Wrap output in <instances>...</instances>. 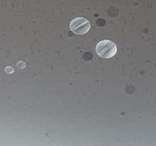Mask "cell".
<instances>
[{"instance_id": "obj_1", "label": "cell", "mask_w": 156, "mask_h": 146, "mask_svg": "<svg viewBox=\"0 0 156 146\" xmlns=\"http://www.w3.org/2000/svg\"><path fill=\"white\" fill-rule=\"evenodd\" d=\"M96 52L101 58H112L116 54L117 47L113 41H111L109 40H104L97 44Z\"/></svg>"}, {"instance_id": "obj_2", "label": "cell", "mask_w": 156, "mask_h": 146, "mask_svg": "<svg viewBox=\"0 0 156 146\" xmlns=\"http://www.w3.org/2000/svg\"><path fill=\"white\" fill-rule=\"evenodd\" d=\"M69 28L74 34L81 35L89 31L90 28V23L85 18L77 17L71 21Z\"/></svg>"}, {"instance_id": "obj_3", "label": "cell", "mask_w": 156, "mask_h": 146, "mask_svg": "<svg viewBox=\"0 0 156 146\" xmlns=\"http://www.w3.org/2000/svg\"><path fill=\"white\" fill-rule=\"evenodd\" d=\"M5 70L7 73H12V72H13V69H12V67H7Z\"/></svg>"}]
</instances>
